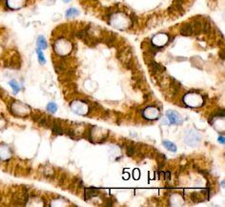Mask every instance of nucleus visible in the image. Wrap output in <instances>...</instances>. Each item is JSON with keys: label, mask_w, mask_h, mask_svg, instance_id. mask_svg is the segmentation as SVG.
I'll list each match as a JSON object with an SVG mask.
<instances>
[{"label": "nucleus", "mask_w": 225, "mask_h": 207, "mask_svg": "<svg viewBox=\"0 0 225 207\" xmlns=\"http://www.w3.org/2000/svg\"><path fill=\"white\" fill-rule=\"evenodd\" d=\"M224 141H225L224 137H218V141H220V143H223L224 144Z\"/></svg>", "instance_id": "4468645a"}, {"label": "nucleus", "mask_w": 225, "mask_h": 207, "mask_svg": "<svg viewBox=\"0 0 225 207\" xmlns=\"http://www.w3.org/2000/svg\"><path fill=\"white\" fill-rule=\"evenodd\" d=\"M47 110L50 111L51 113H54V112H56V110H57V106H56V103L51 102V103H49V104H48Z\"/></svg>", "instance_id": "f8f14e48"}, {"label": "nucleus", "mask_w": 225, "mask_h": 207, "mask_svg": "<svg viewBox=\"0 0 225 207\" xmlns=\"http://www.w3.org/2000/svg\"><path fill=\"white\" fill-rule=\"evenodd\" d=\"M79 15V11L75 8H71L66 11V16L67 17H75Z\"/></svg>", "instance_id": "1a4fd4ad"}, {"label": "nucleus", "mask_w": 225, "mask_h": 207, "mask_svg": "<svg viewBox=\"0 0 225 207\" xmlns=\"http://www.w3.org/2000/svg\"><path fill=\"white\" fill-rule=\"evenodd\" d=\"M10 85H11V87L13 88L14 94H17L18 92H19V90H20L19 84H18L15 80H11V81H10Z\"/></svg>", "instance_id": "9d476101"}, {"label": "nucleus", "mask_w": 225, "mask_h": 207, "mask_svg": "<svg viewBox=\"0 0 225 207\" xmlns=\"http://www.w3.org/2000/svg\"><path fill=\"white\" fill-rule=\"evenodd\" d=\"M181 34L182 35H191L193 34V28L190 24H185V25L181 28Z\"/></svg>", "instance_id": "423d86ee"}, {"label": "nucleus", "mask_w": 225, "mask_h": 207, "mask_svg": "<svg viewBox=\"0 0 225 207\" xmlns=\"http://www.w3.org/2000/svg\"><path fill=\"white\" fill-rule=\"evenodd\" d=\"M170 178V172H165V180H168Z\"/></svg>", "instance_id": "2eb2a0df"}, {"label": "nucleus", "mask_w": 225, "mask_h": 207, "mask_svg": "<svg viewBox=\"0 0 225 207\" xmlns=\"http://www.w3.org/2000/svg\"><path fill=\"white\" fill-rule=\"evenodd\" d=\"M63 1H64V2H66V3H68V2L70 1V0H63Z\"/></svg>", "instance_id": "dca6fc26"}, {"label": "nucleus", "mask_w": 225, "mask_h": 207, "mask_svg": "<svg viewBox=\"0 0 225 207\" xmlns=\"http://www.w3.org/2000/svg\"><path fill=\"white\" fill-rule=\"evenodd\" d=\"M163 145L167 150L171 151V152H175L177 151V146H175L173 142L169 141H163Z\"/></svg>", "instance_id": "6e6552de"}, {"label": "nucleus", "mask_w": 225, "mask_h": 207, "mask_svg": "<svg viewBox=\"0 0 225 207\" xmlns=\"http://www.w3.org/2000/svg\"><path fill=\"white\" fill-rule=\"evenodd\" d=\"M168 40V36L166 34H157L156 37L153 39V43L155 46H157V47H161L163 46L164 44L166 43Z\"/></svg>", "instance_id": "f03ea898"}, {"label": "nucleus", "mask_w": 225, "mask_h": 207, "mask_svg": "<svg viewBox=\"0 0 225 207\" xmlns=\"http://www.w3.org/2000/svg\"><path fill=\"white\" fill-rule=\"evenodd\" d=\"M37 46H38V49H40V50H44V49L47 48V42H46V39L44 36H38L37 38Z\"/></svg>", "instance_id": "0eeeda50"}, {"label": "nucleus", "mask_w": 225, "mask_h": 207, "mask_svg": "<svg viewBox=\"0 0 225 207\" xmlns=\"http://www.w3.org/2000/svg\"><path fill=\"white\" fill-rule=\"evenodd\" d=\"M36 53H37V57H38L39 62H40L41 64H45L46 59H45V57H44V56H43V53H42V52L40 51V49H37V50H36Z\"/></svg>", "instance_id": "9b49d317"}, {"label": "nucleus", "mask_w": 225, "mask_h": 207, "mask_svg": "<svg viewBox=\"0 0 225 207\" xmlns=\"http://www.w3.org/2000/svg\"><path fill=\"white\" fill-rule=\"evenodd\" d=\"M96 191L97 189L94 187H90V188H87V189H85V199H90L91 198L95 196Z\"/></svg>", "instance_id": "39448f33"}, {"label": "nucleus", "mask_w": 225, "mask_h": 207, "mask_svg": "<svg viewBox=\"0 0 225 207\" xmlns=\"http://www.w3.org/2000/svg\"><path fill=\"white\" fill-rule=\"evenodd\" d=\"M60 49H64L66 50L67 53H69L71 50V45L69 44L68 41H65V40H60L56 42V47H54V50L56 52H58Z\"/></svg>", "instance_id": "7ed1b4c3"}, {"label": "nucleus", "mask_w": 225, "mask_h": 207, "mask_svg": "<svg viewBox=\"0 0 225 207\" xmlns=\"http://www.w3.org/2000/svg\"><path fill=\"white\" fill-rule=\"evenodd\" d=\"M167 118L170 121L171 124H181L182 123V119L181 117L179 115V114H178L177 112L175 111H168L166 113Z\"/></svg>", "instance_id": "f257e3e1"}, {"label": "nucleus", "mask_w": 225, "mask_h": 207, "mask_svg": "<svg viewBox=\"0 0 225 207\" xmlns=\"http://www.w3.org/2000/svg\"><path fill=\"white\" fill-rule=\"evenodd\" d=\"M127 154H128V156H132L133 154V148L129 146L128 149H127Z\"/></svg>", "instance_id": "ddd939ff"}, {"label": "nucleus", "mask_w": 225, "mask_h": 207, "mask_svg": "<svg viewBox=\"0 0 225 207\" xmlns=\"http://www.w3.org/2000/svg\"><path fill=\"white\" fill-rule=\"evenodd\" d=\"M25 3V0H8V4L11 8H20Z\"/></svg>", "instance_id": "20e7f679"}]
</instances>
